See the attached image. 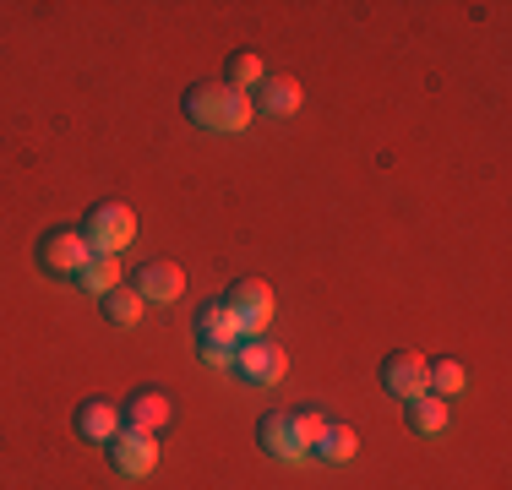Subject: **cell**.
<instances>
[{
  "instance_id": "obj_3",
  "label": "cell",
  "mask_w": 512,
  "mask_h": 490,
  "mask_svg": "<svg viewBox=\"0 0 512 490\" xmlns=\"http://www.w3.org/2000/svg\"><path fill=\"white\" fill-rule=\"evenodd\" d=\"M109 463H115V474H126V480H148V474L158 469V441H153V431L120 425V431L109 436Z\"/></svg>"
},
{
  "instance_id": "obj_13",
  "label": "cell",
  "mask_w": 512,
  "mask_h": 490,
  "mask_svg": "<svg viewBox=\"0 0 512 490\" xmlns=\"http://www.w3.org/2000/svg\"><path fill=\"white\" fill-rule=\"evenodd\" d=\"M251 104H262V115H295L300 109V82L295 77H262Z\"/></svg>"
},
{
  "instance_id": "obj_21",
  "label": "cell",
  "mask_w": 512,
  "mask_h": 490,
  "mask_svg": "<svg viewBox=\"0 0 512 490\" xmlns=\"http://www.w3.org/2000/svg\"><path fill=\"white\" fill-rule=\"evenodd\" d=\"M197 349L213 371H235V349H229V343H197Z\"/></svg>"
},
{
  "instance_id": "obj_11",
  "label": "cell",
  "mask_w": 512,
  "mask_h": 490,
  "mask_svg": "<svg viewBox=\"0 0 512 490\" xmlns=\"http://www.w3.org/2000/svg\"><path fill=\"white\" fill-rule=\"evenodd\" d=\"M256 441H262L267 452H273L278 463H300L306 458V447L295 441V425H289V414H262V425H256Z\"/></svg>"
},
{
  "instance_id": "obj_16",
  "label": "cell",
  "mask_w": 512,
  "mask_h": 490,
  "mask_svg": "<svg viewBox=\"0 0 512 490\" xmlns=\"http://www.w3.org/2000/svg\"><path fill=\"white\" fill-rule=\"evenodd\" d=\"M142 305H148V300H142L137 289H126V284L104 294V316H109L115 327H137V322H142Z\"/></svg>"
},
{
  "instance_id": "obj_20",
  "label": "cell",
  "mask_w": 512,
  "mask_h": 490,
  "mask_svg": "<svg viewBox=\"0 0 512 490\" xmlns=\"http://www.w3.org/2000/svg\"><path fill=\"white\" fill-rule=\"evenodd\" d=\"M289 425H295V441L300 447H316V441L327 436V414H316V409H300V414H289Z\"/></svg>"
},
{
  "instance_id": "obj_4",
  "label": "cell",
  "mask_w": 512,
  "mask_h": 490,
  "mask_svg": "<svg viewBox=\"0 0 512 490\" xmlns=\"http://www.w3.org/2000/svg\"><path fill=\"white\" fill-rule=\"evenodd\" d=\"M235 371H240V382H251V387H273V382H284L289 354L267 338H246L235 349Z\"/></svg>"
},
{
  "instance_id": "obj_5",
  "label": "cell",
  "mask_w": 512,
  "mask_h": 490,
  "mask_svg": "<svg viewBox=\"0 0 512 490\" xmlns=\"http://www.w3.org/2000/svg\"><path fill=\"white\" fill-rule=\"evenodd\" d=\"M88 240H82V229H50V235L39 240V267L55 278H77L82 267H88Z\"/></svg>"
},
{
  "instance_id": "obj_15",
  "label": "cell",
  "mask_w": 512,
  "mask_h": 490,
  "mask_svg": "<svg viewBox=\"0 0 512 490\" xmlns=\"http://www.w3.org/2000/svg\"><path fill=\"white\" fill-rule=\"evenodd\" d=\"M262 55H256V49H235V55H229V88L235 93H256L262 88Z\"/></svg>"
},
{
  "instance_id": "obj_10",
  "label": "cell",
  "mask_w": 512,
  "mask_h": 490,
  "mask_svg": "<svg viewBox=\"0 0 512 490\" xmlns=\"http://www.w3.org/2000/svg\"><path fill=\"white\" fill-rule=\"evenodd\" d=\"M175 420V398H169L164 387H142V392H131V403H126V425H137V431H158V425H169Z\"/></svg>"
},
{
  "instance_id": "obj_7",
  "label": "cell",
  "mask_w": 512,
  "mask_h": 490,
  "mask_svg": "<svg viewBox=\"0 0 512 490\" xmlns=\"http://www.w3.org/2000/svg\"><path fill=\"white\" fill-rule=\"evenodd\" d=\"M224 300L240 311V327H246V338H262V327L273 322V289H267L262 278H240V284L229 289Z\"/></svg>"
},
{
  "instance_id": "obj_8",
  "label": "cell",
  "mask_w": 512,
  "mask_h": 490,
  "mask_svg": "<svg viewBox=\"0 0 512 490\" xmlns=\"http://www.w3.org/2000/svg\"><path fill=\"white\" fill-rule=\"evenodd\" d=\"M197 343H229L240 349L246 343V327H240V311L229 300H207L197 311Z\"/></svg>"
},
{
  "instance_id": "obj_19",
  "label": "cell",
  "mask_w": 512,
  "mask_h": 490,
  "mask_svg": "<svg viewBox=\"0 0 512 490\" xmlns=\"http://www.w3.org/2000/svg\"><path fill=\"white\" fill-rule=\"evenodd\" d=\"M463 382H469V376H463L458 360H436L431 365V392H436V398H458Z\"/></svg>"
},
{
  "instance_id": "obj_9",
  "label": "cell",
  "mask_w": 512,
  "mask_h": 490,
  "mask_svg": "<svg viewBox=\"0 0 512 490\" xmlns=\"http://www.w3.org/2000/svg\"><path fill=\"white\" fill-rule=\"evenodd\" d=\"M180 289H186V273H180L175 262H142V267H137V294H142V300L175 305Z\"/></svg>"
},
{
  "instance_id": "obj_2",
  "label": "cell",
  "mask_w": 512,
  "mask_h": 490,
  "mask_svg": "<svg viewBox=\"0 0 512 490\" xmlns=\"http://www.w3.org/2000/svg\"><path fill=\"white\" fill-rule=\"evenodd\" d=\"M82 240H88L93 256H120L131 240H137V213L120 207V202L88 207V218H82Z\"/></svg>"
},
{
  "instance_id": "obj_17",
  "label": "cell",
  "mask_w": 512,
  "mask_h": 490,
  "mask_svg": "<svg viewBox=\"0 0 512 490\" xmlns=\"http://www.w3.org/2000/svg\"><path fill=\"white\" fill-rule=\"evenodd\" d=\"M311 452H316V458H322V463H349V458H355V452H360V436L349 431V425H327V436L316 441Z\"/></svg>"
},
{
  "instance_id": "obj_18",
  "label": "cell",
  "mask_w": 512,
  "mask_h": 490,
  "mask_svg": "<svg viewBox=\"0 0 512 490\" xmlns=\"http://www.w3.org/2000/svg\"><path fill=\"white\" fill-rule=\"evenodd\" d=\"M71 284H82L93 294H109V289H120V262H115V256H88V267H82Z\"/></svg>"
},
{
  "instance_id": "obj_12",
  "label": "cell",
  "mask_w": 512,
  "mask_h": 490,
  "mask_svg": "<svg viewBox=\"0 0 512 490\" xmlns=\"http://www.w3.org/2000/svg\"><path fill=\"white\" fill-rule=\"evenodd\" d=\"M120 431V409L115 403H104V398H88L77 409V436H88V441H104L109 447V436Z\"/></svg>"
},
{
  "instance_id": "obj_6",
  "label": "cell",
  "mask_w": 512,
  "mask_h": 490,
  "mask_svg": "<svg viewBox=\"0 0 512 490\" xmlns=\"http://www.w3.org/2000/svg\"><path fill=\"white\" fill-rule=\"evenodd\" d=\"M382 387L393 392V398H425L431 392V360H420V354H409V349H398V354H387L382 360Z\"/></svg>"
},
{
  "instance_id": "obj_14",
  "label": "cell",
  "mask_w": 512,
  "mask_h": 490,
  "mask_svg": "<svg viewBox=\"0 0 512 490\" xmlns=\"http://www.w3.org/2000/svg\"><path fill=\"white\" fill-rule=\"evenodd\" d=\"M409 431L414 436H442L447 431V403L436 398V392H425V398L409 403Z\"/></svg>"
},
{
  "instance_id": "obj_1",
  "label": "cell",
  "mask_w": 512,
  "mask_h": 490,
  "mask_svg": "<svg viewBox=\"0 0 512 490\" xmlns=\"http://www.w3.org/2000/svg\"><path fill=\"white\" fill-rule=\"evenodd\" d=\"M256 115L251 93H235L229 82H197L186 88V120L202 131H246Z\"/></svg>"
}]
</instances>
